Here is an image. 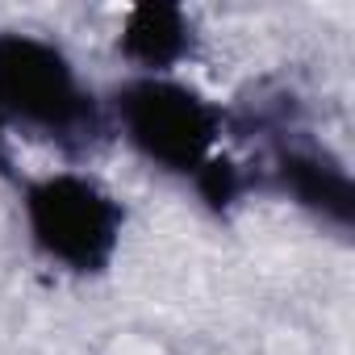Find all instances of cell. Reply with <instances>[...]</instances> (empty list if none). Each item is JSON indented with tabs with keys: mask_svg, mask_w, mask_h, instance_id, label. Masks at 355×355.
<instances>
[{
	"mask_svg": "<svg viewBox=\"0 0 355 355\" xmlns=\"http://www.w3.org/2000/svg\"><path fill=\"white\" fill-rule=\"evenodd\" d=\"M0 117L67 146L101 130L96 101L80 84L71 59L55 42L21 30H0Z\"/></svg>",
	"mask_w": 355,
	"mask_h": 355,
	"instance_id": "1",
	"label": "cell"
},
{
	"mask_svg": "<svg viewBox=\"0 0 355 355\" xmlns=\"http://www.w3.org/2000/svg\"><path fill=\"white\" fill-rule=\"evenodd\" d=\"M113 117L125 142L171 175H201L214 163L222 113L171 76H134L113 92Z\"/></svg>",
	"mask_w": 355,
	"mask_h": 355,
	"instance_id": "2",
	"label": "cell"
},
{
	"mask_svg": "<svg viewBox=\"0 0 355 355\" xmlns=\"http://www.w3.org/2000/svg\"><path fill=\"white\" fill-rule=\"evenodd\" d=\"M26 226L34 247L80 276L105 272L121 243V205L80 171H55L26 189Z\"/></svg>",
	"mask_w": 355,
	"mask_h": 355,
	"instance_id": "3",
	"label": "cell"
},
{
	"mask_svg": "<svg viewBox=\"0 0 355 355\" xmlns=\"http://www.w3.org/2000/svg\"><path fill=\"white\" fill-rule=\"evenodd\" d=\"M193 46V26L171 5H138L121 30V55L138 76H167Z\"/></svg>",
	"mask_w": 355,
	"mask_h": 355,
	"instance_id": "4",
	"label": "cell"
},
{
	"mask_svg": "<svg viewBox=\"0 0 355 355\" xmlns=\"http://www.w3.org/2000/svg\"><path fill=\"white\" fill-rule=\"evenodd\" d=\"M280 184L297 205L318 209L334 226L351 222V180L338 163H330L318 150H288L280 159Z\"/></svg>",
	"mask_w": 355,
	"mask_h": 355,
	"instance_id": "5",
	"label": "cell"
}]
</instances>
